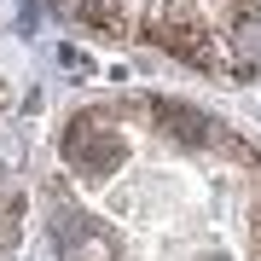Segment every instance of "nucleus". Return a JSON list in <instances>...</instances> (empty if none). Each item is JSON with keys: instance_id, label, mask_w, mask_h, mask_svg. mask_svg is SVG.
<instances>
[{"instance_id": "nucleus-2", "label": "nucleus", "mask_w": 261, "mask_h": 261, "mask_svg": "<svg viewBox=\"0 0 261 261\" xmlns=\"http://www.w3.org/2000/svg\"><path fill=\"white\" fill-rule=\"evenodd\" d=\"M18 157H23V140H18V134H0V168H6V174H12V168H18Z\"/></svg>"}, {"instance_id": "nucleus-1", "label": "nucleus", "mask_w": 261, "mask_h": 261, "mask_svg": "<svg viewBox=\"0 0 261 261\" xmlns=\"http://www.w3.org/2000/svg\"><path fill=\"white\" fill-rule=\"evenodd\" d=\"M261 70V12L244 6L232 12V75H255Z\"/></svg>"}]
</instances>
